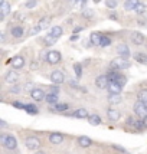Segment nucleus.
<instances>
[{"label":"nucleus","instance_id":"nucleus-1","mask_svg":"<svg viewBox=\"0 0 147 154\" xmlns=\"http://www.w3.org/2000/svg\"><path fill=\"white\" fill-rule=\"evenodd\" d=\"M130 66V62H128V59H126V58H121V56H118V58H115V59L111 60V63H110V68L111 69H118V71H121V69H126V68Z\"/></svg>","mask_w":147,"mask_h":154},{"label":"nucleus","instance_id":"nucleus-2","mask_svg":"<svg viewBox=\"0 0 147 154\" xmlns=\"http://www.w3.org/2000/svg\"><path fill=\"white\" fill-rule=\"evenodd\" d=\"M133 109H134V112H136V115H137L139 118H144V117H147V105H146V102L137 100L136 102H134Z\"/></svg>","mask_w":147,"mask_h":154},{"label":"nucleus","instance_id":"nucleus-3","mask_svg":"<svg viewBox=\"0 0 147 154\" xmlns=\"http://www.w3.org/2000/svg\"><path fill=\"white\" fill-rule=\"evenodd\" d=\"M62 60V55H61L59 51H55V49H51L48 51L46 54V62L49 65H56Z\"/></svg>","mask_w":147,"mask_h":154},{"label":"nucleus","instance_id":"nucleus-4","mask_svg":"<svg viewBox=\"0 0 147 154\" xmlns=\"http://www.w3.org/2000/svg\"><path fill=\"white\" fill-rule=\"evenodd\" d=\"M25 146H26L27 150L36 151V150L40 147V140L38 138V137H35V135H32V137H27L26 140H25Z\"/></svg>","mask_w":147,"mask_h":154},{"label":"nucleus","instance_id":"nucleus-5","mask_svg":"<svg viewBox=\"0 0 147 154\" xmlns=\"http://www.w3.org/2000/svg\"><path fill=\"white\" fill-rule=\"evenodd\" d=\"M2 144H3V147L7 148V150H16V148H17V140H16V137L12 134H7L5 141H3Z\"/></svg>","mask_w":147,"mask_h":154},{"label":"nucleus","instance_id":"nucleus-6","mask_svg":"<svg viewBox=\"0 0 147 154\" xmlns=\"http://www.w3.org/2000/svg\"><path fill=\"white\" fill-rule=\"evenodd\" d=\"M30 98L33 101H36V102H39V101H45V98H46V92H45V89H40V88H35V89H32L30 92Z\"/></svg>","mask_w":147,"mask_h":154},{"label":"nucleus","instance_id":"nucleus-7","mask_svg":"<svg viewBox=\"0 0 147 154\" xmlns=\"http://www.w3.org/2000/svg\"><path fill=\"white\" fill-rule=\"evenodd\" d=\"M10 65H12L13 69H22V68L26 65L25 56H22V55H16V56H13V58L10 59Z\"/></svg>","mask_w":147,"mask_h":154},{"label":"nucleus","instance_id":"nucleus-8","mask_svg":"<svg viewBox=\"0 0 147 154\" xmlns=\"http://www.w3.org/2000/svg\"><path fill=\"white\" fill-rule=\"evenodd\" d=\"M51 81H52V84H55V85L64 84V81H65L64 72H62V71H58V69L52 71V72H51Z\"/></svg>","mask_w":147,"mask_h":154},{"label":"nucleus","instance_id":"nucleus-9","mask_svg":"<svg viewBox=\"0 0 147 154\" xmlns=\"http://www.w3.org/2000/svg\"><path fill=\"white\" fill-rule=\"evenodd\" d=\"M115 49H117V54H118V56H121V58H126V59H128V58H130V55H131V52H130V48L127 46V43H118Z\"/></svg>","mask_w":147,"mask_h":154},{"label":"nucleus","instance_id":"nucleus-10","mask_svg":"<svg viewBox=\"0 0 147 154\" xmlns=\"http://www.w3.org/2000/svg\"><path fill=\"white\" fill-rule=\"evenodd\" d=\"M110 78H108V75H100L97 79H95V85H97V88H100V89H105V88H108V85H110Z\"/></svg>","mask_w":147,"mask_h":154},{"label":"nucleus","instance_id":"nucleus-11","mask_svg":"<svg viewBox=\"0 0 147 154\" xmlns=\"http://www.w3.org/2000/svg\"><path fill=\"white\" fill-rule=\"evenodd\" d=\"M102 36H104V35L101 33V32H92V33L89 35V43H91L92 46H100Z\"/></svg>","mask_w":147,"mask_h":154},{"label":"nucleus","instance_id":"nucleus-12","mask_svg":"<svg viewBox=\"0 0 147 154\" xmlns=\"http://www.w3.org/2000/svg\"><path fill=\"white\" fill-rule=\"evenodd\" d=\"M69 117H74V118H88L89 114H88V111L85 108H78V109H75L74 112H69Z\"/></svg>","mask_w":147,"mask_h":154},{"label":"nucleus","instance_id":"nucleus-13","mask_svg":"<svg viewBox=\"0 0 147 154\" xmlns=\"http://www.w3.org/2000/svg\"><path fill=\"white\" fill-rule=\"evenodd\" d=\"M130 39H131V42H133L134 45L139 46V45H143V43H144V35L141 33V32H133Z\"/></svg>","mask_w":147,"mask_h":154},{"label":"nucleus","instance_id":"nucleus-14","mask_svg":"<svg viewBox=\"0 0 147 154\" xmlns=\"http://www.w3.org/2000/svg\"><path fill=\"white\" fill-rule=\"evenodd\" d=\"M49 141L52 144H55V146H58V144H61L64 141V134L62 133H51L49 134Z\"/></svg>","mask_w":147,"mask_h":154},{"label":"nucleus","instance_id":"nucleus-15","mask_svg":"<svg viewBox=\"0 0 147 154\" xmlns=\"http://www.w3.org/2000/svg\"><path fill=\"white\" fill-rule=\"evenodd\" d=\"M17 79H19V75H17V72H14V71H9L5 75V81H6L7 84H16Z\"/></svg>","mask_w":147,"mask_h":154},{"label":"nucleus","instance_id":"nucleus-16","mask_svg":"<svg viewBox=\"0 0 147 154\" xmlns=\"http://www.w3.org/2000/svg\"><path fill=\"white\" fill-rule=\"evenodd\" d=\"M107 117L110 121H118L121 118V112L118 109H115V108H110L107 111Z\"/></svg>","mask_w":147,"mask_h":154},{"label":"nucleus","instance_id":"nucleus-17","mask_svg":"<svg viewBox=\"0 0 147 154\" xmlns=\"http://www.w3.org/2000/svg\"><path fill=\"white\" fill-rule=\"evenodd\" d=\"M108 92L110 94H121V91H123V87H121L120 84H117V82H110V85H108Z\"/></svg>","mask_w":147,"mask_h":154},{"label":"nucleus","instance_id":"nucleus-18","mask_svg":"<svg viewBox=\"0 0 147 154\" xmlns=\"http://www.w3.org/2000/svg\"><path fill=\"white\" fill-rule=\"evenodd\" d=\"M68 109H69V105L65 104V102H58V104L54 105V108H51L52 112H65Z\"/></svg>","mask_w":147,"mask_h":154},{"label":"nucleus","instance_id":"nucleus-19","mask_svg":"<svg viewBox=\"0 0 147 154\" xmlns=\"http://www.w3.org/2000/svg\"><path fill=\"white\" fill-rule=\"evenodd\" d=\"M78 144L84 148L91 147V146H92V140H91L89 137H87V135H81V137H78Z\"/></svg>","mask_w":147,"mask_h":154},{"label":"nucleus","instance_id":"nucleus-20","mask_svg":"<svg viewBox=\"0 0 147 154\" xmlns=\"http://www.w3.org/2000/svg\"><path fill=\"white\" fill-rule=\"evenodd\" d=\"M133 59L136 60V62L141 63V65H147V55L143 54V52H136V54H133Z\"/></svg>","mask_w":147,"mask_h":154},{"label":"nucleus","instance_id":"nucleus-21","mask_svg":"<svg viewBox=\"0 0 147 154\" xmlns=\"http://www.w3.org/2000/svg\"><path fill=\"white\" fill-rule=\"evenodd\" d=\"M7 14H10V5L5 2L2 6H0V20H5Z\"/></svg>","mask_w":147,"mask_h":154},{"label":"nucleus","instance_id":"nucleus-22","mask_svg":"<svg viewBox=\"0 0 147 154\" xmlns=\"http://www.w3.org/2000/svg\"><path fill=\"white\" fill-rule=\"evenodd\" d=\"M10 35L13 38H22L25 35V27L23 26H13L10 29Z\"/></svg>","mask_w":147,"mask_h":154},{"label":"nucleus","instance_id":"nucleus-23","mask_svg":"<svg viewBox=\"0 0 147 154\" xmlns=\"http://www.w3.org/2000/svg\"><path fill=\"white\" fill-rule=\"evenodd\" d=\"M141 2L140 0H126V3H124V9L130 12V10H136V7L140 5Z\"/></svg>","mask_w":147,"mask_h":154},{"label":"nucleus","instance_id":"nucleus-24","mask_svg":"<svg viewBox=\"0 0 147 154\" xmlns=\"http://www.w3.org/2000/svg\"><path fill=\"white\" fill-rule=\"evenodd\" d=\"M25 111H26L29 115H38L39 114V109L35 104H26L25 105Z\"/></svg>","mask_w":147,"mask_h":154},{"label":"nucleus","instance_id":"nucleus-25","mask_svg":"<svg viewBox=\"0 0 147 154\" xmlns=\"http://www.w3.org/2000/svg\"><path fill=\"white\" fill-rule=\"evenodd\" d=\"M45 101H46L48 104H51V105H55V104L59 102V95L58 94H46Z\"/></svg>","mask_w":147,"mask_h":154},{"label":"nucleus","instance_id":"nucleus-26","mask_svg":"<svg viewBox=\"0 0 147 154\" xmlns=\"http://www.w3.org/2000/svg\"><path fill=\"white\" fill-rule=\"evenodd\" d=\"M87 120H88V122H89L91 125H94V127H95V125H100L101 122H102V120H101V117H100V115H97V114L89 115V117H88Z\"/></svg>","mask_w":147,"mask_h":154},{"label":"nucleus","instance_id":"nucleus-27","mask_svg":"<svg viewBox=\"0 0 147 154\" xmlns=\"http://www.w3.org/2000/svg\"><path fill=\"white\" fill-rule=\"evenodd\" d=\"M56 40H58V39H56L52 33H48L46 36L43 38V43H45L46 46H52V45H55V43H56Z\"/></svg>","mask_w":147,"mask_h":154},{"label":"nucleus","instance_id":"nucleus-28","mask_svg":"<svg viewBox=\"0 0 147 154\" xmlns=\"http://www.w3.org/2000/svg\"><path fill=\"white\" fill-rule=\"evenodd\" d=\"M46 94H59V85H46L43 88Z\"/></svg>","mask_w":147,"mask_h":154},{"label":"nucleus","instance_id":"nucleus-29","mask_svg":"<svg viewBox=\"0 0 147 154\" xmlns=\"http://www.w3.org/2000/svg\"><path fill=\"white\" fill-rule=\"evenodd\" d=\"M49 33H52L56 39H59L61 36L64 35V29H62L61 26H54L52 29H51V32H49Z\"/></svg>","mask_w":147,"mask_h":154},{"label":"nucleus","instance_id":"nucleus-30","mask_svg":"<svg viewBox=\"0 0 147 154\" xmlns=\"http://www.w3.org/2000/svg\"><path fill=\"white\" fill-rule=\"evenodd\" d=\"M49 23H51V17H49V16H43V17L39 20V23H38V25H39L40 29L43 30V29H46V27L49 26Z\"/></svg>","mask_w":147,"mask_h":154},{"label":"nucleus","instance_id":"nucleus-31","mask_svg":"<svg viewBox=\"0 0 147 154\" xmlns=\"http://www.w3.org/2000/svg\"><path fill=\"white\" fill-rule=\"evenodd\" d=\"M72 68H74V72H75V75H77V78L80 79L81 76H82V65H81L80 62H75Z\"/></svg>","mask_w":147,"mask_h":154},{"label":"nucleus","instance_id":"nucleus-32","mask_svg":"<svg viewBox=\"0 0 147 154\" xmlns=\"http://www.w3.org/2000/svg\"><path fill=\"white\" fill-rule=\"evenodd\" d=\"M108 102H110V104H118V102H121V95L120 94H110L108 95Z\"/></svg>","mask_w":147,"mask_h":154},{"label":"nucleus","instance_id":"nucleus-33","mask_svg":"<svg viewBox=\"0 0 147 154\" xmlns=\"http://www.w3.org/2000/svg\"><path fill=\"white\" fill-rule=\"evenodd\" d=\"M113 82H117V84H120L121 87H124V85L127 84V78H126L123 74H120V72H118V75L115 76V79H114Z\"/></svg>","mask_w":147,"mask_h":154},{"label":"nucleus","instance_id":"nucleus-34","mask_svg":"<svg viewBox=\"0 0 147 154\" xmlns=\"http://www.w3.org/2000/svg\"><path fill=\"white\" fill-rule=\"evenodd\" d=\"M104 5L108 9H115V7L118 6V0H104Z\"/></svg>","mask_w":147,"mask_h":154},{"label":"nucleus","instance_id":"nucleus-35","mask_svg":"<svg viewBox=\"0 0 147 154\" xmlns=\"http://www.w3.org/2000/svg\"><path fill=\"white\" fill-rule=\"evenodd\" d=\"M137 100L143 101V102H147V89H141V91H139Z\"/></svg>","mask_w":147,"mask_h":154},{"label":"nucleus","instance_id":"nucleus-36","mask_svg":"<svg viewBox=\"0 0 147 154\" xmlns=\"http://www.w3.org/2000/svg\"><path fill=\"white\" fill-rule=\"evenodd\" d=\"M110 45H111V39L108 38L107 35H104V36H102V39H101V45H100V46L101 48H107V46H110Z\"/></svg>","mask_w":147,"mask_h":154},{"label":"nucleus","instance_id":"nucleus-37","mask_svg":"<svg viewBox=\"0 0 147 154\" xmlns=\"http://www.w3.org/2000/svg\"><path fill=\"white\" fill-rule=\"evenodd\" d=\"M134 128H136V130H143V128H146V125H144V121H143V118H137V120H136Z\"/></svg>","mask_w":147,"mask_h":154},{"label":"nucleus","instance_id":"nucleus-38","mask_svg":"<svg viewBox=\"0 0 147 154\" xmlns=\"http://www.w3.org/2000/svg\"><path fill=\"white\" fill-rule=\"evenodd\" d=\"M69 3L72 6H78V7H82L87 5V0H69Z\"/></svg>","mask_w":147,"mask_h":154},{"label":"nucleus","instance_id":"nucleus-39","mask_svg":"<svg viewBox=\"0 0 147 154\" xmlns=\"http://www.w3.org/2000/svg\"><path fill=\"white\" fill-rule=\"evenodd\" d=\"M81 14H82V17H85V19H91V17L94 16V12L91 10V9H85Z\"/></svg>","mask_w":147,"mask_h":154},{"label":"nucleus","instance_id":"nucleus-40","mask_svg":"<svg viewBox=\"0 0 147 154\" xmlns=\"http://www.w3.org/2000/svg\"><path fill=\"white\" fill-rule=\"evenodd\" d=\"M144 12H146V6L143 3H140L139 6L136 7V13L137 14H144Z\"/></svg>","mask_w":147,"mask_h":154},{"label":"nucleus","instance_id":"nucleus-41","mask_svg":"<svg viewBox=\"0 0 147 154\" xmlns=\"http://www.w3.org/2000/svg\"><path fill=\"white\" fill-rule=\"evenodd\" d=\"M36 5H38L36 0H27L26 3H25V7H27V9H33Z\"/></svg>","mask_w":147,"mask_h":154},{"label":"nucleus","instance_id":"nucleus-42","mask_svg":"<svg viewBox=\"0 0 147 154\" xmlns=\"http://www.w3.org/2000/svg\"><path fill=\"white\" fill-rule=\"evenodd\" d=\"M25 105H26V104H22L19 101H13V102H12V107L17 108V109H25Z\"/></svg>","mask_w":147,"mask_h":154},{"label":"nucleus","instance_id":"nucleus-43","mask_svg":"<svg viewBox=\"0 0 147 154\" xmlns=\"http://www.w3.org/2000/svg\"><path fill=\"white\" fill-rule=\"evenodd\" d=\"M40 30H42V29H40V26H39V25H36V26H33L32 29H30V32H29V33H30V35H38Z\"/></svg>","mask_w":147,"mask_h":154},{"label":"nucleus","instance_id":"nucleus-44","mask_svg":"<svg viewBox=\"0 0 147 154\" xmlns=\"http://www.w3.org/2000/svg\"><path fill=\"white\" fill-rule=\"evenodd\" d=\"M111 147H113L115 151H120V153H127V151H126V148L121 147V146H118V144H113Z\"/></svg>","mask_w":147,"mask_h":154},{"label":"nucleus","instance_id":"nucleus-45","mask_svg":"<svg viewBox=\"0 0 147 154\" xmlns=\"http://www.w3.org/2000/svg\"><path fill=\"white\" fill-rule=\"evenodd\" d=\"M69 85L72 88H75V89H80L81 87H78V84H77V81L75 79H69Z\"/></svg>","mask_w":147,"mask_h":154},{"label":"nucleus","instance_id":"nucleus-46","mask_svg":"<svg viewBox=\"0 0 147 154\" xmlns=\"http://www.w3.org/2000/svg\"><path fill=\"white\" fill-rule=\"evenodd\" d=\"M25 89H27V91L30 92L32 89H35V84H32V82H29V84H26V85H25Z\"/></svg>","mask_w":147,"mask_h":154},{"label":"nucleus","instance_id":"nucleus-47","mask_svg":"<svg viewBox=\"0 0 147 154\" xmlns=\"http://www.w3.org/2000/svg\"><path fill=\"white\" fill-rule=\"evenodd\" d=\"M134 124H136V118H133V117H128V118H127V125H133V127H134Z\"/></svg>","mask_w":147,"mask_h":154},{"label":"nucleus","instance_id":"nucleus-48","mask_svg":"<svg viewBox=\"0 0 147 154\" xmlns=\"http://www.w3.org/2000/svg\"><path fill=\"white\" fill-rule=\"evenodd\" d=\"M82 30H84V27H82V26L74 27V33H80V32H82Z\"/></svg>","mask_w":147,"mask_h":154},{"label":"nucleus","instance_id":"nucleus-49","mask_svg":"<svg viewBox=\"0 0 147 154\" xmlns=\"http://www.w3.org/2000/svg\"><path fill=\"white\" fill-rule=\"evenodd\" d=\"M36 68H38V62H36V60H33V62L30 63V69H36Z\"/></svg>","mask_w":147,"mask_h":154},{"label":"nucleus","instance_id":"nucleus-50","mask_svg":"<svg viewBox=\"0 0 147 154\" xmlns=\"http://www.w3.org/2000/svg\"><path fill=\"white\" fill-rule=\"evenodd\" d=\"M110 19H111V20H117V13H110Z\"/></svg>","mask_w":147,"mask_h":154},{"label":"nucleus","instance_id":"nucleus-51","mask_svg":"<svg viewBox=\"0 0 147 154\" xmlns=\"http://www.w3.org/2000/svg\"><path fill=\"white\" fill-rule=\"evenodd\" d=\"M6 135H7V134H5V133H2V134H0V143H3V141H5Z\"/></svg>","mask_w":147,"mask_h":154},{"label":"nucleus","instance_id":"nucleus-52","mask_svg":"<svg viewBox=\"0 0 147 154\" xmlns=\"http://www.w3.org/2000/svg\"><path fill=\"white\" fill-rule=\"evenodd\" d=\"M12 91H13V92H19L20 91V88H19V85H14L13 88H12Z\"/></svg>","mask_w":147,"mask_h":154},{"label":"nucleus","instance_id":"nucleus-53","mask_svg":"<svg viewBox=\"0 0 147 154\" xmlns=\"http://www.w3.org/2000/svg\"><path fill=\"white\" fill-rule=\"evenodd\" d=\"M78 38H80L78 35H77V33H74L72 36H71V40H77V39H78Z\"/></svg>","mask_w":147,"mask_h":154},{"label":"nucleus","instance_id":"nucleus-54","mask_svg":"<svg viewBox=\"0 0 147 154\" xmlns=\"http://www.w3.org/2000/svg\"><path fill=\"white\" fill-rule=\"evenodd\" d=\"M35 154H46V153H45V151H42V150H36Z\"/></svg>","mask_w":147,"mask_h":154},{"label":"nucleus","instance_id":"nucleus-55","mask_svg":"<svg viewBox=\"0 0 147 154\" xmlns=\"http://www.w3.org/2000/svg\"><path fill=\"white\" fill-rule=\"evenodd\" d=\"M143 121H144V125H146V128H147V117H144V118H143Z\"/></svg>","mask_w":147,"mask_h":154},{"label":"nucleus","instance_id":"nucleus-56","mask_svg":"<svg viewBox=\"0 0 147 154\" xmlns=\"http://www.w3.org/2000/svg\"><path fill=\"white\" fill-rule=\"evenodd\" d=\"M5 2H6V0H0V6H2V5H3Z\"/></svg>","mask_w":147,"mask_h":154},{"label":"nucleus","instance_id":"nucleus-57","mask_svg":"<svg viewBox=\"0 0 147 154\" xmlns=\"http://www.w3.org/2000/svg\"><path fill=\"white\" fill-rule=\"evenodd\" d=\"M101 0H94V3H100Z\"/></svg>","mask_w":147,"mask_h":154},{"label":"nucleus","instance_id":"nucleus-58","mask_svg":"<svg viewBox=\"0 0 147 154\" xmlns=\"http://www.w3.org/2000/svg\"><path fill=\"white\" fill-rule=\"evenodd\" d=\"M146 105H147V102H146Z\"/></svg>","mask_w":147,"mask_h":154}]
</instances>
